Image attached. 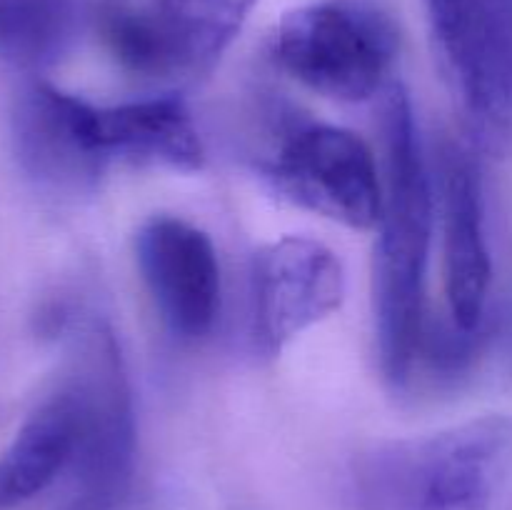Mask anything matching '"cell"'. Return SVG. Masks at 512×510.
<instances>
[{
  "instance_id": "15",
  "label": "cell",
  "mask_w": 512,
  "mask_h": 510,
  "mask_svg": "<svg viewBox=\"0 0 512 510\" xmlns=\"http://www.w3.org/2000/svg\"><path fill=\"white\" fill-rule=\"evenodd\" d=\"M80 5H83L85 10L90 13V18H103L105 13H110L113 8H118V5H123L125 0H78Z\"/></svg>"
},
{
  "instance_id": "1",
  "label": "cell",
  "mask_w": 512,
  "mask_h": 510,
  "mask_svg": "<svg viewBox=\"0 0 512 510\" xmlns=\"http://www.w3.org/2000/svg\"><path fill=\"white\" fill-rule=\"evenodd\" d=\"M380 95L385 175L373 265L375 333L385 383L403 390L428 320L425 270L433 235V183L408 90L390 80Z\"/></svg>"
},
{
  "instance_id": "6",
  "label": "cell",
  "mask_w": 512,
  "mask_h": 510,
  "mask_svg": "<svg viewBox=\"0 0 512 510\" xmlns=\"http://www.w3.org/2000/svg\"><path fill=\"white\" fill-rule=\"evenodd\" d=\"M440 68L488 140L512 133V0H425Z\"/></svg>"
},
{
  "instance_id": "5",
  "label": "cell",
  "mask_w": 512,
  "mask_h": 510,
  "mask_svg": "<svg viewBox=\"0 0 512 510\" xmlns=\"http://www.w3.org/2000/svg\"><path fill=\"white\" fill-rule=\"evenodd\" d=\"M258 0H148L118 5L100 18L118 63L150 80H190L210 73Z\"/></svg>"
},
{
  "instance_id": "2",
  "label": "cell",
  "mask_w": 512,
  "mask_h": 510,
  "mask_svg": "<svg viewBox=\"0 0 512 510\" xmlns=\"http://www.w3.org/2000/svg\"><path fill=\"white\" fill-rule=\"evenodd\" d=\"M350 490L358 510H512V415L373 443Z\"/></svg>"
},
{
  "instance_id": "14",
  "label": "cell",
  "mask_w": 512,
  "mask_h": 510,
  "mask_svg": "<svg viewBox=\"0 0 512 510\" xmlns=\"http://www.w3.org/2000/svg\"><path fill=\"white\" fill-rule=\"evenodd\" d=\"M88 20L78 0H0V50L25 70L50 68Z\"/></svg>"
},
{
  "instance_id": "3",
  "label": "cell",
  "mask_w": 512,
  "mask_h": 510,
  "mask_svg": "<svg viewBox=\"0 0 512 510\" xmlns=\"http://www.w3.org/2000/svg\"><path fill=\"white\" fill-rule=\"evenodd\" d=\"M65 383L80 410V435L68 468L63 510H118L135 478L133 395L113 330L100 320L85 325Z\"/></svg>"
},
{
  "instance_id": "9",
  "label": "cell",
  "mask_w": 512,
  "mask_h": 510,
  "mask_svg": "<svg viewBox=\"0 0 512 510\" xmlns=\"http://www.w3.org/2000/svg\"><path fill=\"white\" fill-rule=\"evenodd\" d=\"M93 105L45 80L25 85L13 108V148L23 173L53 195H90L108 170L90 125Z\"/></svg>"
},
{
  "instance_id": "10",
  "label": "cell",
  "mask_w": 512,
  "mask_h": 510,
  "mask_svg": "<svg viewBox=\"0 0 512 510\" xmlns=\"http://www.w3.org/2000/svg\"><path fill=\"white\" fill-rule=\"evenodd\" d=\"M135 260L170 333L205 338L220 313V263L208 233L175 215H153L135 233Z\"/></svg>"
},
{
  "instance_id": "8",
  "label": "cell",
  "mask_w": 512,
  "mask_h": 510,
  "mask_svg": "<svg viewBox=\"0 0 512 510\" xmlns=\"http://www.w3.org/2000/svg\"><path fill=\"white\" fill-rule=\"evenodd\" d=\"M345 270L338 255L308 235H285L253 258V335L275 358L290 340L343 305Z\"/></svg>"
},
{
  "instance_id": "4",
  "label": "cell",
  "mask_w": 512,
  "mask_h": 510,
  "mask_svg": "<svg viewBox=\"0 0 512 510\" xmlns=\"http://www.w3.org/2000/svg\"><path fill=\"white\" fill-rule=\"evenodd\" d=\"M395 55L393 20L360 0H320L290 10L273 35V58L290 78L343 103L383 93Z\"/></svg>"
},
{
  "instance_id": "11",
  "label": "cell",
  "mask_w": 512,
  "mask_h": 510,
  "mask_svg": "<svg viewBox=\"0 0 512 510\" xmlns=\"http://www.w3.org/2000/svg\"><path fill=\"white\" fill-rule=\"evenodd\" d=\"M440 208H443L445 298L450 320L463 330H478L488 320L493 280L485 238L483 180L475 155L448 140L440 148Z\"/></svg>"
},
{
  "instance_id": "7",
  "label": "cell",
  "mask_w": 512,
  "mask_h": 510,
  "mask_svg": "<svg viewBox=\"0 0 512 510\" xmlns=\"http://www.w3.org/2000/svg\"><path fill=\"white\" fill-rule=\"evenodd\" d=\"M275 190L305 210L355 230L378 228L383 180L373 150L345 128L323 123L288 130L275 158L265 165Z\"/></svg>"
},
{
  "instance_id": "12",
  "label": "cell",
  "mask_w": 512,
  "mask_h": 510,
  "mask_svg": "<svg viewBox=\"0 0 512 510\" xmlns=\"http://www.w3.org/2000/svg\"><path fill=\"white\" fill-rule=\"evenodd\" d=\"M93 138L108 163L193 173L205 150L188 105L178 95H160L123 105H93Z\"/></svg>"
},
{
  "instance_id": "13",
  "label": "cell",
  "mask_w": 512,
  "mask_h": 510,
  "mask_svg": "<svg viewBox=\"0 0 512 510\" xmlns=\"http://www.w3.org/2000/svg\"><path fill=\"white\" fill-rule=\"evenodd\" d=\"M78 435V398L63 383L25 418L0 455V510L28 503L68 473Z\"/></svg>"
}]
</instances>
